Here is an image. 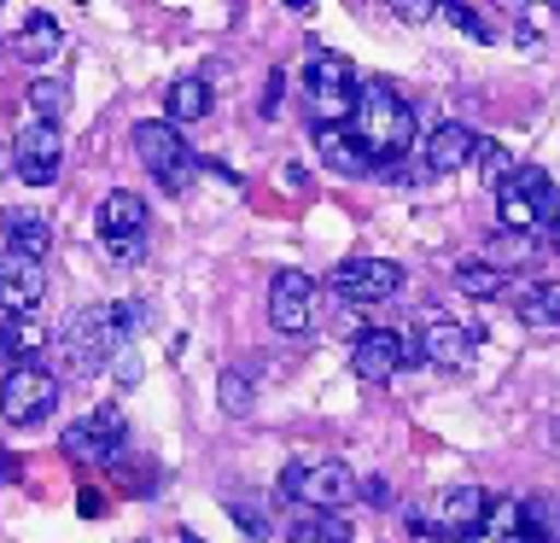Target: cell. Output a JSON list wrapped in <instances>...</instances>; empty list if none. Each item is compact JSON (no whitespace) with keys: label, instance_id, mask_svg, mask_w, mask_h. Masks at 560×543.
Listing matches in <instances>:
<instances>
[{"label":"cell","instance_id":"9a60e30c","mask_svg":"<svg viewBox=\"0 0 560 543\" xmlns=\"http://www.w3.org/2000/svg\"><path fill=\"white\" fill-rule=\"evenodd\" d=\"M467 543H542V508L514 502V497L490 502L485 525H479V532H472Z\"/></svg>","mask_w":560,"mask_h":543},{"label":"cell","instance_id":"e0dca14e","mask_svg":"<svg viewBox=\"0 0 560 543\" xmlns=\"http://www.w3.org/2000/svg\"><path fill=\"white\" fill-rule=\"evenodd\" d=\"M42 292H47L42 263H30L18 252H0V310H7V315H30L35 304H42Z\"/></svg>","mask_w":560,"mask_h":543},{"label":"cell","instance_id":"1f68e13d","mask_svg":"<svg viewBox=\"0 0 560 543\" xmlns=\"http://www.w3.org/2000/svg\"><path fill=\"white\" fill-rule=\"evenodd\" d=\"M402 24H427V18H438V7H427V0H402V7H392Z\"/></svg>","mask_w":560,"mask_h":543},{"label":"cell","instance_id":"d6a6232c","mask_svg":"<svg viewBox=\"0 0 560 543\" xmlns=\"http://www.w3.org/2000/svg\"><path fill=\"white\" fill-rule=\"evenodd\" d=\"M542 240H549V245H555V252H560V217H555V228H549V234H542Z\"/></svg>","mask_w":560,"mask_h":543},{"label":"cell","instance_id":"d4e9b609","mask_svg":"<svg viewBox=\"0 0 560 543\" xmlns=\"http://www.w3.org/2000/svg\"><path fill=\"white\" fill-rule=\"evenodd\" d=\"M164 112H170V123H199V117L210 112V82H205V77H182V82H170Z\"/></svg>","mask_w":560,"mask_h":543},{"label":"cell","instance_id":"5bb4252c","mask_svg":"<svg viewBox=\"0 0 560 543\" xmlns=\"http://www.w3.org/2000/svg\"><path fill=\"white\" fill-rule=\"evenodd\" d=\"M409 357H420V350L402 339V333H392V327H362V333H357V345H350V368H357L368 385L392 380Z\"/></svg>","mask_w":560,"mask_h":543},{"label":"cell","instance_id":"484cf974","mask_svg":"<svg viewBox=\"0 0 560 543\" xmlns=\"http://www.w3.org/2000/svg\"><path fill=\"white\" fill-rule=\"evenodd\" d=\"M455 287H462L467 298H497L502 292V269L490 257H462L455 263Z\"/></svg>","mask_w":560,"mask_h":543},{"label":"cell","instance_id":"ba28073f","mask_svg":"<svg viewBox=\"0 0 560 543\" xmlns=\"http://www.w3.org/2000/svg\"><path fill=\"white\" fill-rule=\"evenodd\" d=\"M147 199L129 187H117V193H105L100 199V240H105V252L122 257V263H135L140 252H147Z\"/></svg>","mask_w":560,"mask_h":543},{"label":"cell","instance_id":"4dcf8cb0","mask_svg":"<svg viewBox=\"0 0 560 543\" xmlns=\"http://www.w3.org/2000/svg\"><path fill=\"white\" fill-rule=\"evenodd\" d=\"M228 515H234V525L245 538H269V515L262 508H252V502H228Z\"/></svg>","mask_w":560,"mask_h":543},{"label":"cell","instance_id":"cb8c5ba5","mask_svg":"<svg viewBox=\"0 0 560 543\" xmlns=\"http://www.w3.org/2000/svg\"><path fill=\"white\" fill-rule=\"evenodd\" d=\"M287 543H350V520L327 515V508H298Z\"/></svg>","mask_w":560,"mask_h":543},{"label":"cell","instance_id":"ffe728a7","mask_svg":"<svg viewBox=\"0 0 560 543\" xmlns=\"http://www.w3.org/2000/svg\"><path fill=\"white\" fill-rule=\"evenodd\" d=\"M59 47H65V30H59V18H52V12H30L24 30H18V42H12V53L24 65H47Z\"/></svg>","mask_w":560,"mask_h":543},{"label":"cell","instance_id":"4fadbf2b","mask_svg":"<svg viewBox=\"0 0 560 543\" xmlns=\"http://www.w3.org/2000/svg\"><path fill=\"white\" fill-rule=\"evenodd\" d=\"M332 287H339V298H350V304H385V298L402 292V263H392V257H350V263H339Z\"/></svg>","mask_w":560,"mask_h":543},{"label":"cell","instance_id":"30bf717a","mask_svg":"<svg viewBox=\"0 0 560 543\" xmlns=\"http://www.w3.org/2000/svg\"><path fill=\"white\" fill-rule=\"evenodd\" d=\"M12 164L18 175H24L30 187H52L59 182V164H65V135H59V123H24L12 140Z\"/></svg>","mask_w":560,"mask_h":543},{"label":"cell","instance_id":"44dd1931","mask_svg":"<svg viewBox=\"0 0 560 543\" xmlns=\"http://www.w3.org/2000/svg\"><path fill=\"white\" fill-rule=\"evenodd\" d=\"M0 228H7V252L42 263L47 245H52V228L42 217H30V210H0Z\"/></svg>","mask_w":560,"mask_h":543},{"label":"cell","instance_id":"2e32d148","mask_svg":"<svg viewBox=\"0 0 560 543\" xmlns=\"http://www.w3.org/2000/svg\"><path fill=\"white\" fill-rule=\"evenodd\" d=\"M315 315V280L298 275V269H280L275 287H269V322L280 333H304Z\"/></svg>","mask_w":560,"mask_h":543},{"label":"cell","instance_id":"4316f807","mask_svg":"<svg viewBox=\"0 0 560 543\" xmlns=\"http://www.w3.org/2000/svg\"><path fill=\"white\" fill-rule=\"evenodd\" d=\"M30 112H35V123H59V117L70 112V94H65V82H52V77L30 82Z\"/></svg>","mask_w":560,"mask_h":543},{"label":"cell","instance_id":"d6986e66","mask_svg":"<svg viewBox=\"0 0 560 543\" xmlns=\"http://www.w3.org/2000/svg\"><path fill=\"white\" fill-rule=\"evenodd\" d=\"M315 152H322V164L339 170V175H368L374 170L368 152H362V140L350 135V123H339V129H315Z\"/></svg>","mask_w":560,"mask_h":543},{"label":"cell","instance_id":"52a82bcc","mask_svg":"<svg viewBox=\"0 0 560 543\" xmlns=\"http://www.w3.org/2000/svg\"><path fill=\"white\" fill-rule=\"evenodd\" d=\"M485 515H490V497H485V490H479V485H455V490H444V497L432 502V515H409V525H415V532H427V538L467 543V538L485 525Z\"/></svg>","mask_w":560,"mask_h":543},{"label":"cell","instance_id":"603a6c76","mask_svg":"<svg viewBox=\"0 0 560 543\" xmlns=\"http://www.w3.org/2000/svg\"><path fill=\"white\" fill-rule=\"evenodd\" d=\"M514 310L532 327H560V280H525L514 292Z\"/></svg>","mask_w":560,"mask_h":543},{"label":"cell","instance_id":"8992f818","mask_svg":"<svg viewBox=\"0 0 560 543\" xmlns=\"http://www.w3.org/2000/svg\"><path fill=\"white\" fill-rule=\"evenodd\" d=\"M357 490L362 485L345 462H287V473H280V497H292L304 508H327V515H339Z\"/></svg>","mask_w":560,"mask_h":543},{"label":"cell","instance_id":"7402d4cb","mask_svg":"<svg viewBox=\"0 0 560 543\" xmlns=\"http://www.w3.org/2000/svg\"><path fill=\"white\" fill-rule=\"evenodd\" d=\"M42 345H47V327L42 322H30V315L0 322V362H7V374H12V368H30V357Z\"/></svg>","mask_w":560,"mask_h":543},{"label":"cell","instance_id":"5b68a950","mask_svg":"<svg viewBox=\"0 0 560 543\" xmlns=\"http://www.w3.org/2000/svg\"><path fill=\"white\" fill-rule=\"evenodd\" d=\"M135 152H140V164H147L170 193H187L192 175H199V158L187 152V140L175 135V123H164V117L135 123Z\"/></svg>","mask_w":560,"mask_h":543},{"label":"cell","instance_id":"f546056e","mask_svg":"<svg viewBox=\"0 0 560 543\" xmlns=\"http://www.w3.org/2000/svg\"><path fill=\"white\" fill-rule=\"evenodd\" d=\"M438 12H444L462 35H472V42H490V18H485L479 7H462V0H450V7H438Z\"/></svg>","mask_w":560,"mask_h":543},{"label":"cell","instance_id":"3957f363","mask_svg":"<svg viewBox=\"0 0 560 543\" xmlns=\"http://www.w3.org/2000/svg\"><path fill=\"white\" fill-rule=\"evenodd\" d=\"M497 217L508 234H549L555 217H560V193L549 182V170H537V164H520L508 182L497 187Z\"/></svg>","mask_w":560,"mask_h":543},{"label":"cell","instance_id":"f1b7e54d","mask_svg":"<svg viewBox=\"0 0 560 543\" xmlns=\"http://www.w3.org/2000/svg\"><path fill=\"white\" fill-rule=\"evenodd\" d=\"M217 392H222V409H228V415H245V409H252V380H245V368H222V385H217Z\"/></svg>","mask_w":560,"mask_h":543},{"label":"cell","instance_id":"83f0119b","mask_svg":"<svg viewBox=\"0 0 560 543\" xmlns=\"http://www.w3.org/2000/svg\"><path fill=\"white\" fill-rule=\"evenodd\" d=\"M472 158H479V175H485V187H502L508 175L520 170L514 158H508V147H497V140H479V152H472Z\"/></svg>","mask_w":560,"mask_h":543},{"label":"cell","instance_id":"277c9868","mask_svg":"<svg viewBox=\"0 0 560 543\" xmlns=\"http://www.w3.org/2000/svg\"><path fill=\"white\" fill-rule=\"evenodd\" d=\"M117 327H112V304H88V310H77L65 322V333H59V350H65V368L77 380H88V374H100L105 362L117 357Z\"/></svg>","mask_w":560,"mask_h":543},{"label":"cell","instance_id":"9c48e42d","mask_svg":"<svg viewBox=\"0 0 560 543\" xmlns=\"http://www.w3.org/2000/svg\"><path fill=\"white\" fill-rule=\"evenodd\" d=\"M52 403H59V380L47 374V368H12L7 380H0V415L12 420V427H35V420L52 415Z\"/></svg>","mask_w":560,"mask_h":543},{"label":"cell","instance_id":"6da1fadb","mask_svg":"<svg viewBox=\"0 0 560 543\" xmlns=\"http://www.w3.org/2000/svg\"><path fill=\"white\" fill-rule=\"evenodd\" d=\"M350 135L362 140L368 164L374 170H397L402 158L415 152V112L409 100L397 94L392 82H368L357 100V117H350Z\"/></svg>","mask_w":560,"mask_h":543},{"label":"cell","instance_id":"7a4b0ae2","mask_svg":"<svg viewBox=\"0 0 560 543\" xmlns=\"http://www.w3.org/2000/svg\"><path fill=\"white\" fill-rule=\"evenodd\" d=\"M357 100H362V88H357L350 59L332 53V47H315L304 59V112H310V123L315 129H339V123L357 117Z\"/></svg>","mask_w":560,"mask_h":543},{"label":"cell","instance_id":"ac0fdd59","mask_svg":"<svg viewBox=\"0 0 560 543\" xmlns=\"http://www.w3.org/2000/svg\"><path fill=\"white\" fill-rule=\"evenodd\" d=\"M472 152H479V135H472L467 123H438L427 135V170L432 175H455Z\"/></svg>","mask_w":560,"mask_h":543},{"label":"cell","instance_id":"7c38bea8","mask_svg":"<svg viewBox=\"0 0 560 543\" xmlns=\"http://www.w3.org/2000/svg\"><path fill=\"white\" fill-rule=\"evenodd\" d=\"M122 432H129V420H122L117 403H105V409L82 415L77 427L59 438V450L70 455V462H112L117 444H122Z\"/></svg>","mask_w":560,"mask_h":543},{"label":"cell","instance_id":"8fae6325","mask_svg":"<svg viewBox=\"0 0 560 543\" xmlns=\"http://www.w3.org/2000/svg\"><path fill=\"white\" fill-rule=\"evenodd\" d=\"M415 350H420V362H427V368H450V374H462V368H472L479 333H472L467 322H455V315H427Z\"/></svg>","mask_w":560,"mask_h":543}]
</instances>
